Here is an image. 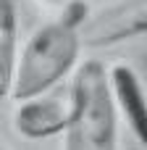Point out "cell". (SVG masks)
<instances>
[{
	"label": "cell",
	"instance_id": "1",
	"mask_svg": "<svg viewBox=\"0 0 147 150\" xmlns=\"http://www.w3.org/2000/svg\"><path fill=\"white\" fill-rule=\"evenodd\" d=\"M89 16L92 13H87V5L76 0L63 16L32 32V37L18 53L13 71L11 98L16 103H29L42 98L58 79H63L74 69L84 42L82 29L89 21Z\"/></svg>",
	"mask_w": 147,
	"mask_h": 150
},
{
	"label": "cell",
	"instance_id": "2",
	"mask_svg": "<svg viewBox=\"0 0 147 150\" xmlns=\"http://www.w3.org/2000/svg\"><path fill=\"white\" fill-rule=\"evenodd\" d=\"M71 121L63 150H118V113L110 71L100 61H84L71 82Z\"/></svg>",
	"mask_w": 147,
	"mask_h": 150
},
{
	"label": "cell",
	"instance_id": "3",
	"mask_svg": "<svg viewBox=\"0 0 147 150\" xmlns=\"http://www.w3.org/2000/svg\"><path fill=\"white\" fill-rule=\"evenodd\" d=\"M147 34V0H116L89 16L82 40L92 47L118 45Z\"/></svg>",
	"mask_w": 147,
	"mask_h": 150
},
{
	"label": "cell",
	"instance_id": "4",
	"mask_svg": "<svg viewBox=\"0 0 147 150\" xmlns=\"http://www.w3.org/2000/svg\"><path fill=\"white\" fill-rule=\"evenodd\" d=\"M68 121H71V92L18 103V108L13 113V124H16L18 134H24L29 140H45L58 132H66Z\"/></svg>",
	"mask_w": 147,
	"mask_h": 150
},
{
	"label": "cell",
	"instance_id": "5",
	"mask_svg": "<svg viewBox=\"0 0 147 150\" xmlns=\"http://www.w3.org/2000/svg\"><path fill=\"white\" fill-rule=\"evenodd\" d=\"M110 87H113L116 105L124 111V116H126L134 137L147 150V95H145V90H142L139 76L129 66L116 63L110 69Z\"/></svg>",
	"mask_w": 147,
	"mask_h": 150
},
{
	"label": "cell",
	"instance_id": "6",
	"mask_svg": "<svg viewBox=\"0 0 147 150\" xmlns=\"http://www.w3.org/2000/svg\"><path fill=\"white\" fill-rule=\"evenodd\" d=\"M16 8L13 0H0V95H11L13 71H16Z\"/></svg>",
	"mask_w": 147,
	"mask_h": 150
},
{
	"label": "cell",
	"instance_id": "7",
	"mask_svg": "<svg viewBox=\"0 0 147 150\" xmlns=\"http://www.w3.org/2000/svg\"><path fill=\"white\" fill-rule=\"evenodd\" d=\"M42 3H60V0H42Z\"/></svg>",
	"mask_w": 147,
	"mask_h": 150
}]
</instances>
